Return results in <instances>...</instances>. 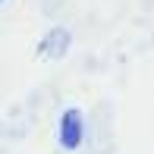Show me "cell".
Segmentation results:
<instances>
[{"instance_id":"1","label":"cell","mask_w":154,"mask_h":154,"mask_svg":"<svg viewBox=\"0 0 154 154\" xmlns=\"http://www.w3.org/2000/svg\"><path fill=\"white\" fill-rule=\"evenodd\" d=\"M57 138H60V145H63L66 151L82 148V142H85V120H82V113H79L75 107H66V110H63Z\"/></svg>"},{"instance_id":"2","label":"cell","mask_w":154,"mask_h":154,"mask_svg":"<svg viewBox=\"0 0 154 154\" xmlns=\"http://www.w3.org/2000/svg\"><path fill=\"white\" fill-rule=\"evenodd\" d=\"M69 44H72V38L66 29H51V35L41 41V54L44 57H63L69 51Z\"/></svg>"},{"instance_id":"3","label":"cell","mask_w":154,"mask_h":154,"mask_svg":"<svg viewBox=\"0 0 154 154\" xmlns=\"http://www.w3.org/2000/svg\"><path fill=\"white\" fill-rule=\"evenodd\" d=\"M3 3H6V0H0V6H3Z\"/></svg>"}]
</instances>
